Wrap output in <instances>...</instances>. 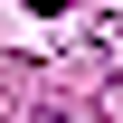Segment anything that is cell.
<instances>
[{
    "label": "cell",
    "mask_w": 123,
    "mask_h": 123,
    "mask_svg": "<svg viewBox=\"0 0 123 123\" xmlns=\"http://www.w3.org/2000/svg\"><path fill=\"white\" fill-rule=\"evenodd\" d=\"M29 10H76V0H29Z\"/></svg>",
    "instance_id": "1"
},
{
    "label": "cell",
    "mask_w": 123,
    "mask_h": 123,
    "mask_svg": "<svg viewBox=\"0 0 123 123\" xmlns=\"http://www.w3.org/2000/svg\"><path fill=\"white\" fill-rule=\"evenodd\" d=\"M29 123H66V114H29Z\"/></svg>",
    "instance_id": "2"
}]
</instances>
